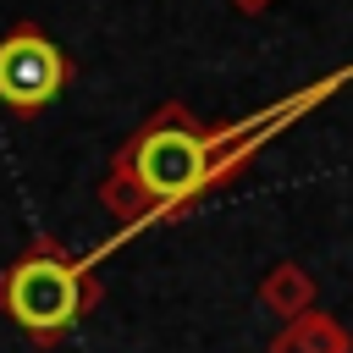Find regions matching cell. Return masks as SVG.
Masks as SVG:
<instances>
[{"instance_id":"3957f363","label":"cell","mask_w":353,"mask_h":353,"mask_svg":"<svg viewBox=\"0 0 353 353\" xmlns=\"http://www.w3.org/2000/svg\"><path fill=\"white\" fill-rule=\"evenodd\" d=\"M72 55L33 22H17L11 33H0V110L11 116H39L44 105H55L72 83Z\"/></svg>"},{"instance_id":"7a4b0ae2","label":"cell","mask_w":353,"mask_h":353,"mask_svg":"<svg viewBox=\"0 0 353 353\" xmlns=\"http://www.w3.org/2000/svg\"><path fill=\"white\" fill-rule=\"evenodd\" d=\"M94 303H99L94 259L66 254L55 237H33L0 270V314L33 347H61Z\"/></svg>"},{"instance_id":"8992f818","label":"cell","mask_w":353,"mask_h":353,"mask_svg":"<svg viewBox=\"0 0 353 353\" xmlns=\"http://www.w3.org/2000/svg\"><path fill=\"white\" fill-rule=\"evenodd\" d=\"M226 6H232L237 17H265V11L276 6V0H226Z\"/></svg>"},{"instance_id":"6da1fadb","label":"cell","mask_w":353,"mask_h":353,"mask_svg":"<svg viewBox=\"0 0 353 353\" xmlns=\"http://www.w3.org/2000/svg\"><path fill=\"white\" fill-rule=\"evenodd\" d=\"M215 188H221V176H215V127L199 121L182 99H165L110 154V171L99 182V204L121 221V232L105 248L143 232L149 221L193 210Z\"/></svg>"},{"instance_id":"5b68a950","label":"cell","mask_w":353,"mask_h":353,"mask_svg":"<svg viewBox=\"0 0 353 353\" xmlns=\"http://www.w3.org/2000/svg\"><path fill=\"white\" fill-rule=\"evenodd\" d=\"M259 309L276 314V320H292V314L314 309V276H309L298 259H276V265L259 276Z\"/></svg>"},{"instance_id":"277c9868","label":"cell","mask_w":353,"mask_h":353,"mask_svg":"<svg viewBox=\"0 0 353 353\" xmlns=\"http://www.w3.org/2000/svg\"><path fill=\"white\" fill-rule=\"evenodd\" d=\"M270 353H353V336H347L342 320H331L320 309H303V314L281 320Z\"/></svg>"}]
</instances>
